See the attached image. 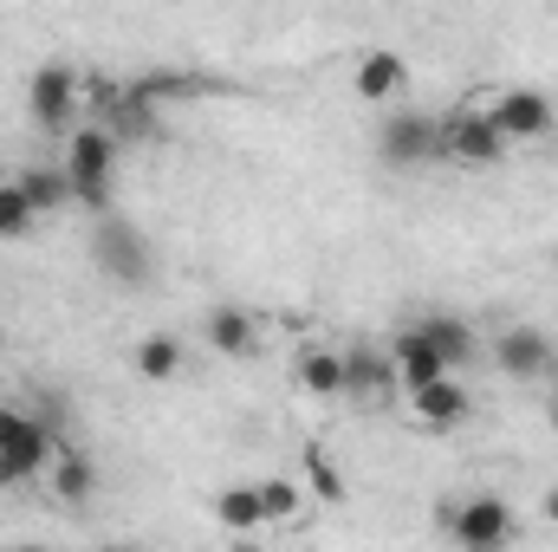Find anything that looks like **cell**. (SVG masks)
Here are the masks:
<instances>
[{
  "label": "cell",
  "mask_w": 558,
  "mask_h": 552,
  "mask_svg": "<svg viewBox=\"0 0 558 552\" xmlns=\"http://www.w3.org/2000/svg\"><path fill=\"white\" fill-rule=\"evenodd\" d=\"M65 149V176H72V202H85L92 215H111V176H118V149L105 124H72Z\"/></svg>",
  "instance_id": "1"
},
{
  "label": "cell",
  "mask_w": 558,
  "mask_h": 552,
  "mask_svg": "<svg viewBox=\"0 0 558 552\" xmlns=\"http://www.w3.org/2000/svg\"><path fill=\"white\" fill-rule=\"evenodd\" d=\"M441 533L468 552H494V547H507L520 527H513V507H507V501L474 494V501H454V507L441 514Z\"/></svg>",
  "instance_id": "2"
},
{
  "label": "cell",
  "mask_w": 558,
  "mask_h": 552,
  "mask_svg": "<svg viewBox=\"0 0 558 552\" xmlns=\"http://www.w3.org/2000/svg\"><path fill=\"white\" fill-rule=\"evenodd\" d=\"M344 397L357 410H390L403 397V377H397L390 345H351L344 351Z\"/></svg>",
  "instance_id": "3"
},
{
  "label": "cell",
  "mask_w": 558,
  "mask_h": 552,
  "mask_svg": "<svg viewBox=\"0 0 558 552\" xmlns=\"http://www.w3.org/2000/svg\"><path fill=\"white\" fill-rule=\"evenodd\" d=\"M78 105H85V79L72 65H39L33 85H26V111L39 131H72L78 124Z\"/></svg>",
  "instance_id": "4"
},
{
  "label": "cell",
  "mask_w": 558,
  "mask_h": 552,
  "mask_svg": "<svg viewBox=\"0 0 558 552\" xmlns=\"http://www.w3.org/2000/svg\"><path fill=\"white\" fill-rule=\"evenodd\" d=\"M441 156H448V163H468V169H494V163L507 156V137L494 131L487 105H468V111L441 118Z\"/></svg>",
  "instance_id": "5"
},
{
  "label": "cell",
  "mask_w": 558,
  "mask_h": 552,
  "mask_svg": "<svg viewBox=\"0 0 558 552\" xmlns=\"http://www.w3.org/2000/svg\"><path fill=\"white\" fill-rule=\"evenodd\" d=\"M487 118H494V131L513 143H539L553 137V98L546 92H533V85H507V92H494L487 98Z\"/></svg>",
  "instance_id": "6"
},
{
  "label": "cell",
  "mask_w": 558,
  "mask_h": 552,
  "mask_svg": "<svg viewBox=\"0 0 558 552\" xmlns=\"http://www.w3.org/2000/svg\"><path fill=\"white\" fill-rule=\"evenodd\" d=\"M377 156H384V163H397V169L435 163V156H441V118H428V111H397V118H384Z\"/></svg>",
  "instance_id": "7"
},
{
  "label": "cell",
  "mask_w": 558,
  "mask_h": 552,
  "mask_svg": "<svg viewBox=\"0 0 558 552\" xmlns=\"http://www.w3.org/2000/svg\"><path fill=\"white\" fill-rule=\"evenodd\" d=\"M92 254H98L105 274L124 279V286H143V279H149V241H143L131 221H111V215H105V228L92 235Z\"/></svg>",
  "instance_id": "8"
},
{
  "label": "cell",
  "mask_w": 558,
  "mask_h": 552,
  "mask_svg": "<svg viewBox=\"0 0 558 552\" xmlns=\"http://www.w3.org/2000/svg\"><path fill=\"white\" fill-rule=\"evenodd\" d=\"M410 397V416H416V429H461L468 410H474V397H468V384L454 377V371H441L435 384H416V391H403Z\"/></svg>",
  "instance_id": "9"
},
{
  "label": "cell",
  "mask_w": 558,
  "mask_h": 552,
  "mask_svg": "<svg viewBox=\"0 0 558 552\" xmlns=\"http://www.w3.org/2000/svg\"><path fill=\"white\" fill-rule=\"evenodd\" d=\"M487 351H494V364H500L507 377H520V384H533V377L553 371V338H546L539 325H507Z\"/></svg>",
  "instance_id": "10"
},
{
  "label": "cell",
  "mask_w": 558,
  "mask_h": 552,
  "mask_svg": "<svg viewBox=\"0 0 558 552\" xmlns=\"http://www.w3.org/2000/svg\"><path fill=\"white\" fill-rule=\"evenodd\" d=\"M351 92H357L364 105H390V98H403V92H410V65H403V52H364Z\"/></svg>",
  "instance_id": "11"
},
{
  "label": "cell",
  "mask_w": 558,
  "mask_h": 552,
  "mask_svg": "<svg viewBox=\"0 0 558 552\" xmlns=\"http://www.w3.org/2000/svg\"><path fill=\"white\" fill-rule=\"evenodd\" d=\"M390 358H397V377H403V391H416V384H435L441 371H448V358L422 338V325H410V332H397L390 338Z\"/></svg>",
  "instance_id": "12"
},
{
  "label": "cell",
  "mask_w": 558,
  "mask_h": 552,
  "mask_svg": "<svg viewBox=\"0 0 558 552\" xmlns=\"http://www.w3.org/2000/svg\"><path fill=\"white\" fill-rule=\"evenodd\" d=\"M208 345L221 358H260V325L247 312H234V305H215L208 312Z\"/></svg>",
  "instance_id": "13"
},
{
  "label": "cell",
  "mask_w": 558,
  "mask_h": 552,
  "mask_svg": "<svg viewBox=\"0 0 558 552\" xmlns=\"http://www.w3.org/2000/svg\"><path fill=\"white\" fill-rule=\"evenodd\" d=\"M299 391L305 397H344V351H331V345H305L299 351Z\"/></svg>",
  "instance_id": "14"
},
{
  "label": "cell",
  "mask_w": 558,
  "mask_h": 552,
  "mask_svg": "<svg viewBox=\"0 0 558 552\" xmlns=\"http://www.w3.org/2000/svg\"><path fill=\"white\" fill-rule=\"evenodd\" d=\"M422 338L448 358V371H461V364L474 358V345H481V338H474V325H468V319H454V312H428V319H422Z\"/></svg>",
  "instance_id": "15"
},
{
  "label": "cell",
  "mask_w": 558,
  "mask_h": 552,
  "mask_svg": "<svg viewBox=\"0 0 558 552\" xmlns=\"http://www.w3.org/2000/svg\"><path fill=\"white\" fill-rule=\"evenodd\" d=\"M20 189H26V202L39 208V215H59V208H72V176H65V163L52 169V163H33V169H20Z\"/></svg>",
  "instance_id": "16"
},
{
  "label": "cell",
  "mask_w": 558,
  "mask_h": 552,
  "mask_svg": "<svg viewBox=\"0 0 558 552\" xmlns=\"http://www.w3.org/2000/svg\"><path fill=\"white\" fill-rule=\"evenodd\" d=\"M182 358H189V351H182L175 332H149V338L137 345V377H149V384H175V377H182Z\"/></svg>",
  "instance_id": "17"
},
{
  "label": "cell",
  "mask_w": 558,
  "mask_h": 552,
  "mask_svg": "<svg viewBox=\"0 0 558 552\" xmlns=\"http://www.w3.org/2000/svg\"><path fill=\"white\" fill-rule=\"evenodd\" d=\"M52 488H59V501L85 507V501L98 494V468H92L78 448H59V455H52Z\"/></svg>",
  "instance_id": "18"
},
{
  "label": "cell",
  "mask_w": 558,
  "mask_h": 552,
  "mask_svg": "<svg viewBox=\"0 0 558 552\" xmlns=\"http://www.w3.org/2000/svg\"><path fill=\"white\" fill-rule=\"evenodd\" d=\"M215 520H221L228 533H260V527H267L260 488H221V494H215Z\"/></svg>",
  "instance_id": "19"
},
{
  "label": "cell",
  "mask_w": 558,
  "mask_h": 552,
  "mask_svg": "<svg viewBox=\"0 0 558 552\" xmlns=\"http://www.w3.org/2000/svg\"><path fill=\"white\" fill-rule=\"evenodd\" d=\"M39 228V208L26 202L20 176H0V241H26Z\"/></svg>",
  "instance_id": "20"
},
{
  "label": "cell",
  "mask_w": 558,
  "mask_h": 552,
  "mask_svg": "<svg viewBox=\"0 0 558 552\" xmlns=\"http://www.w3.org/2000/svg\"><path fill=\"white\" fill-rule=\"evenodd\" d=\"M254 488H260V514L267 520H299V507H305V488L299 481L274 475V481H254Z\"/></svg>",
  "instance_id": "21"
},
{
  "label": "cell",
  "mask_w": 558,
  "mask_h": 552,
  "mask_svg": "<svg viewBox=\"0 0 558 552\" xmlns=\"http://www.w3.org/2000/svg\"><path fill=\"white\" fill-rule=\"evenodd\" d=\"M305 488H312V501H325V507L344 501V475L325 461V448H305Z\"/></svg>",
  "instance_id": "22"
},
{
  "label": "cell",
  "mask_w": 558,
  "mask_h": 552,
  "mask_svg": "<svg viewBox=\"0 0 558 552\" xmlns=\"http://www.w3.org/2000/svg\"><path fill=\"white\" fill-rule=\"evenodd\" d=\"M131 92L149 98V105H175V98H189L195 85H189L182 72H143V79H131Z\"/></svg>",
  "instance_id": "23"
},
{
  "label": "cell",
  "mask_w": 558,
  "mask_h": 552,
  "mask_svg": "<svg viewBox=\"0 0 558 552\" xmlns=\"http://www.w3.org/2000/svg\"><path fill=\"white\" fill-rule=\"evenodd\" d=\"M539 514H546V520L558 527V488H546V494H539Z\"/></svg>",
  "instance_id": "24"
},
{
  "label": "cell",
  "mask_w": 558,
  "mask_h": 552,
  "mask_svg": "<svg viewBox=\"0 0 558 552\" xmlns=\"http://www.w3.org/2000/svg\"><path fill=\"white\" fill-rule=\"evenodd\" d=\"M553 422H558V404H553Z\"/></svg>",
  "instance_id": "25"
}]
</instances>
